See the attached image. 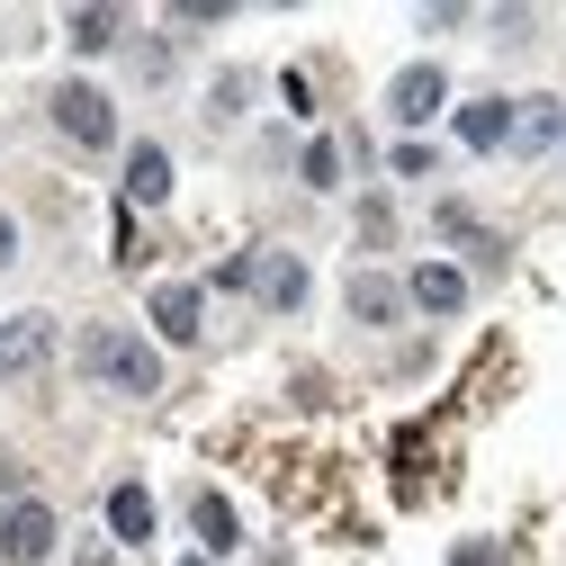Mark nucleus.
Returning <instances> with one entry per match:
<instances>
[{"instance_id":"1","label":"nucleus","mask_w":566,"mask_h":566,"mask_svg":"<svg viewBox=\"0 0 566 566\" xmlns=\"http://www.w3.org/2000/svg\"><path fill=\"white\" fill-rule=\"evenodd\" d=\"M82 369H91V387L154 396V387H163V350H154V342H135L126 324H91V333H82Z\"/></svg>"},{"instance_id":"2","label":"nucleus","mask_w":566,"mask_h":566,"mask_svg":"<svg viewBox=\"0 0 566 566\" xmlns=\"http://www.w3.org/2000/svg\"><path fill=\"white\" fill-rule=\"evenodd\" d=\"M45 117H54L63 135H73L82 154H108V145H117V99H108L99 82H82V73L45 91Z\"/></svg>"},{"instance_id":"3","label":"nucleus","mask_w":566,"mask_h":566,"mask_svg":"<svg viewBox=\"0 0 566 566\" xmlns=\"http://www.w3.org/2000/svg\"><path fill=\"white\" fill-rule=\"evenodd\" d=\"M243 289H252L270 315H297V306L315 297V279H306L297 252H252V261H243Z\"/></svg>"},{"instance_id":"4","label":"nucleus","mask_w":566,"mask_h":566,"mask_svg":"<svg viewBox=\"0 0 566 566\" xmlns=\"http://www.w3.org/2000/svg\"><path fill=\"white\" fill-rule=\"evenodd\" d=\"M441 99H450L441 63H405V73L387 82V117H396V126H432V117H441Z\"/></svg>"},{"instance_id":"5","label":"nucleus","mask_w":566,"mask_h":566,"mask_svg":"<svg viewBox=\"0 0 566 566\" xmlns=\"http://www.w3.org/2000/svg\"><path fill=\"white\" fill-rule=\"evenodd\" d=\"M450 126H459V145H468V154H504V145H513V99L476 91V99H459Z\"/></svg>"},{"instance_id":"6","label":"nucleus","mask_w":566,"mask_h":566,"mask_svg":"<svg viewBox=\"0 0 566 566\" xmlns=\"http://www.w3.org/2000/svg\"><path fill=\"white\" fill-rule=\"evenodd\" d=\"M0 548H10L19 566H45L54 557V513L45 504H10V513H0Z\"/></svg>"},{"instance_id":"7","label":"nucleus","mask_w":566,"mask_h":566,"mask_svg":"<svg viewBox=\"0 0 566 566\" xmlns=\"http://www.w3.org/2000/svg\"><path fill=\"white\" fill-rule=\"evenodd\" d=\"M557 145H566V99H522L504 154H557Z\"/></svg>"},{"instance_id":"8","label":"nucleus","mask_w":566,"mask_h":566,"mask_svg":"<svg viewBox=\"0 0 566 566\" xmlns=\"http://www.w3.org/2000/svg\"><path fill=\"white\" fill-rule=\"evenodd\" d=\"M405 297H413L422 315H459V306H468V270H459V261H422V270L405 279Z\"/></svg>"},{"instance_id":"9","label":"nucleus","mask_w":566,"mask_h":566,"mask_svg":"<svg viewBox=\"0 0 566 566\" xmlns=\"http://www.w3.org/2000/svg\"><path fill=\"white\" fill-rule=\"evenodd\" d=\"M198 324H207V297L189 289V279H163L154 289V333L163 342H198Z\"/></svg>"},{"instance_id":"10","label":"nucleus","mask_w":566,"mask_h":566,"mask_svg":"<svg viewBox=\"0 0 566 566\" xmlns=\"http://www.w3.org/2000/svg\"><path fill=\"white\" fill-rule=\"evenodd\" d=\"M189 531H198V548H207V557H226V548L243 539V522H234V504H226L217 485H207V494H189Z\"/></svg>"},{"instance_id":"11","label":"nucleus","mask_w":566,"mask_h":566,"mask_svg":"<svg viewBox=\"0 0 566 566\" xmlns=\"http://www.w3.org/2000/svg\"><path fill=\"white\" fill-rule=\"evenodd\" d=\"M342 297H350V315H360V324H396V315H405V289H396L387 270H350Z\"/></svg>"},{"instance_id":"12","label":"nucleus","mask_w":566,"mask_h":566,"mask_svg":"<svg viewBox=\"0 0 566 566\" xmlns=\"http://www.w3.org/2000/svg\"><path fill=\"white\" fill-rule=\"evenodd\" d=\"M54 350V315H10L0 324V369H36Z\"/></svg>"},{"instance_id":"13","label":"nucleus","mask_w":566,"mask_h":566,"mask_svg":"<svg viewBox=\"0 0 566 566\" xmlns=\"http://www.w3.org/2000/svg\"><path fill=\"white\" fill-rule=\"evenodd\" d=\"M171 198V154L163 145H135L126 154V207H163Z\"/></svg>"},{"instance_id":"14","label":"nucleus","mask_w":566,"mask_h":566,"mask_svg":"<svg viewBox=\"0 0 566 566\" xmlns=\"http://www.w3.org/2000/svg\"><path fill=\"white\" fill-rule=\"evenodd\" d=\"M108 531H117L126 548H145V539H154V494H145V485H108Z\"/></svg>"},{"instance_id":"15","label":"nucleus","mask_w":566,"mask_h":566,"mask_svg":"<svg viewBox=\"0 0 566 566\" xmlns=\"http://www.w3.org/2000/svg\"><path fill=\"white\" fill-rule=\"evenodd\" d=\"M73 45L82 54H108L117 45V10H73Z\"/></svg>"},{"instance_id":"16","label":"nucleus","mask_w":566,"mask_h":566,"mask_svg":"<svg viewBox=\"0 0 566 566\" xmlns=\"http://www.w3.org/2000/svg\"><path fill=\"white\" fill-rule=\"evenodd\" d=\"M306 180L333 189V180H342V154H333V145H306Z\"/></svg>"},{"instance_id":"17","label":"nucleus","mask_w":566,"mask_h":566,"mask_svg":"<svg viewBox=\"0 0 566 566\" xmlns=\"http://www.w3.org/2000/svg\"><path fill=\"white\" fill-rule=\"evenodd\" d=\"M450 566H504V548H494V539H459Z\"/></svg>"},{"instance_id":"18","label":"nucleus","mask_w":566,"mask_h":566,"mask_svg":"<svg viewBox=\"0 0 566 566\" xmlns=\"http://www.w3.org/2000/svg\"><path fill=\"white\" fill-rule=\"evenodd\" d=\"M243 99H252V82H243V73H226V82H217V99H207V108H217V117H234Z\"/></svg>"},{"instance_id":"19","label":"nucleus","mask_w":566,"mask_h":566,"mask_svg":"<svg viewBox=\"0 0 566 566\" xmlns=\"http://www.w3.org/2000/svg\"><path fill=\"white\" fill-rule=\"evenodd\" d=\"M10 261H19V226H10V217H0V270H10Z\"/></svg>"},{"instance_id":"20","label":"nucleus","mask_w":566,"mask_h":566,"mask_svg":"<svg viewBox=\"0 0 566 566\" xmlns=\"http://www.w3.org/2000/svg\"><path fill=\"white\" fill-rule=\"evenodd\" d=\"M180 566H217V557H180Z\"/></svg>"},{"instance_id":"21","label":"nucleus","mask_w":566,"mask_h":566,"mask_svg":"<svg viewBox=\"0 0 566 566\" xmlns=\"http://www.w3.org/2000/svg\"><path fill=\"white\" fill-rule=\"evenodd\" d=\"M82 566H117V557H82Z\"/></svg>"}]
</instances>
